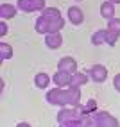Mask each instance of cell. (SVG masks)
Here are the masks:
<instances>
[{
    "mask_svg": "<svg viewBox=\"0 0 120 127\" xmlns=\"http://www.w3.org/2000/svg\"><path fill=\"white\" fill-rule=\"evenodd\" d=\"M109 2H113V4H120V0H109Z\"/></svg>",
    "mask_w": 120,
    "mask_h": 127,
    "instance_id": "obj_19",
    "label": "cell"
},
{
    "mask_svg": "<svg viewBox=\"0 0 120 127\" xmlns=\"http://www.w3.org/2000/svg\"><path fill=\"white\" fill-rule=\"evenodd\" d=\"M100 16L106 20H111L115 16V7H113V2H104L100 5Z\"/></svg>",
    "mask_w": 120,
    "mask_h": 127,
    "instance_id": "obj_6",
    "label": "cell"
},
{
    "mask_svg": "<svg viewBox=\"0 0 120 127\" xmlns=\"http://www.w3.org/2000/svg\"><path fill=\"white\" fill-rule=\"evenodd\" d=\"M5 34H7V25L2 20V22H0V36H5Z\"/></svg>",
    "mask_w": 120,
    "mask_h": 127,
    "instance_id": "obj_17",
    "label": "cell"
},
{
    "mask_svg": "<svg viewBox=\"0 0 120 127\" xmlns=\"http://www.w3.org/2000/svg\"><path fill=\"white\" fill-rule=\"evenodd\" d=\"M57 68L61 70V72H66V73H75V61L72 57H63L61 61H59V64H57Z\"/></svg>",
    "mask_w": 120,
    "mask_h": 127,
    "instance_id": "obj_3",
    "label": "cell"
},
{
    "mask_svg": "<svg viewBox=\"0 0 120 127\" xmlns=\"http://www.w3.org/2000/svg\"><path fill=\"white\" fill-rule=\"evenodd\" d=\"M109 31L117 32V34L120 36V20H118V18H111V20H109Z\"/></svg>",
    "mask_w": 120,
    "mask_h": 127,
    "instance_id": "obj_15",
    "label": "cell"
},
{
    "mask_svg": "<svg viewBox=\"0 0 120 127\" xmlns=\"http://www.w3.org/2000/svg\"><path fill=\"white\" fill-rule=\"evenodd\" d=\"M16 14V9L13 5H7V4H2L0 5V16H2V20H9V18H13V16Z\"/></svg>",
    "mask_w": 120,
    "mask_h": 127,
    "instance_id": "obj_8",
    "label": "cell"
},
{
    "mask_svg": "<svg viewBox=\"0 0 120 127\" xmlns=\"http://www.w3.org/2000/svg\"><path fill=\"white\" fill-rule=\"evenodd\" d=\"M68 20H70L74 25H81L84 22V14L79 7H70L68 9Z\"/></svg>",
    "mask_w": 120,
    "mask_h": 127,
    "instance_id": "obj_4",
    "label": "cell"
},
{
    "mask_svg": "<svg viewBox=\"0 0 120 127\" xmlns=\"http://www.w3.org/2000/svg\"><path fill=\"white\" fill-rule=\"evenodd\" d=\"M54 82L57 84V86H70V81H72V73H66V72H61V70H59L56 75H54Z\"/></svg>",
    "mask_w": 120,
    "mask_h": 127,
    "instance_id": "obj_5",
    "label": "cell"
},
{
    "mask_svg": "<svg viewBox=\"0 0 120 127\" xmlns=\"http://www.w3.org/2000/svg\"><path fill=\"white\" fill-rule=\"evenodd\" d=\"M95 107H97L95 100H90L88 106H86V107H82V116H88V113H90V111H95Z\"/></svg>",
    "mask_w": 120,
    "mask_h": 127,
    "instance_id": "obj_16",
    "label": "cell"
},
{
    "mask_svg": "<svg viewBox=\"0 0 120 127\" xmlns=\"http://www.w3.org/2000/svg\"><path fill=\"white\" fill-rule=\"evenodd\" d=\"M88 81V77L84 73H74L72 75V81H70V86L72 88H79V84H84Z\"/></svg>",
    "mask_w": 120,
    "mask_h": 127,
    "instance_id": "obj_12",
    "label": "cell"
},
{
    "mask_svg": "<svg viewBox=\"0 0 120 127\" xmlns=\"http://www.w3.org/2000/svg\"><path fill=\"white\" fill-rule=\"evenodd\" d=\"M95 122H97L99 125H106V124L117 125V120H115V118H111V115H108V113H99V116L95 118Z\"/></svg>",
    "mask_w": 120,
    "mask_h": 127,
    "instance_id": "obj_9",
    "label": "cell"
},
{
    "mask_svg": "<svg viewBox=\"0 0 120 127\" xmlns=\"http://www.w3.org/2000/svg\"><path fill=\"white\" fill-rule=\"evenodd\" d=\"M113 82H115V88H117V90L120 91V73H118L117 77H115V81H113Z\"/></svg>",
    "mask_w": 120,
    "mask_h": 127,
    "instance_id": "obj_18",
    "label": "cell"
},
{
    "mask_svg": "<svg viewBox=\"0 0 120 127\" xmlns=\"http://www.w3.org/2000/svg\"><path fill=\"white\" fill-rule=\"evenodd\" d=\"M90 75H91V79L95 81V82H102V81L108 77V70H106L102 64H95V66L90 70Z\"/></svg>",
    "mask_w": 120,
    "mask_h": 127,
    "instance_id": "obj_2",
    "label": "cell"
},
{
    "mask_svg": "<svg viewBox=\"0 0 120 127\" xmlns=\"http://www.w3.org/2000/svg\"><path fill=\"white\" fill-rule=\"evenodd\" d=\"M106 34H108V31H99L97 34L91 38L93 45H100V43H106Z\"/></svg>",
    "mask_w": 120,
    "mask_h": 127,
    "instance_id": "obj_14",
    "label": "cell"
},
{
    "mask_svg": "<svg viewBox=\"0 0 120 127\" xmlns=\"http://www.w3.org/2000/svg\"><path fill=\"white\" fill-rule=\"evenodd\" d=\"M18 7L22 11H36L45 7V0H18Z\"/></svg>",
    "mask_w": 120,
    "mask_h": 127,
    "instance_id": "obj_1",
    "label": "cell"
},
{
    "mask_svg": "<svg viewBox=\"0 0 120 127\" xmlns=\"http://www.w3.org/2000/svg\"><path fill=\"white\" fill-rule=\"evenodd\" d=\"M34 82H36L38 88H47L48 82H50V77L47 73H36V77H34Z\"/></svg>",
    "mask_w": 120,
    "mask_h": 127,
    "instance_id": "obj_11",
    "label": "cell"
},
{
    "mask_svg": "<svg viewBox=\"0 0 120 127\" xmlns=\"http://www.w3.org/2000/svg\"><path fill=\"white\" fill-rule=\"evenodd\" d=\"M13 56V50L9 45H5V43H0V59L2 61H5V59H11Z\"/></svg>",
    "mask_w": 120,
    "mask_h": 127,
    "instance_id": "obj_13",
    "label": "cell"
},
{
    "mask_svg": "<svg viewBox=\"0 0 120 127\" xmlns=\"http://www.w3.org/2000/svg\"><path fill=\"white\" fill-rule=\"evenodd\" d=\"M43 18L50 23V22H56V20L61 18V13H59L57 9H45L43 11Z\"/></svg>",
    "mask_w": 120,
    "mask_h": 127,
    "instance_id": "obj_10",
    "label": "cell"
},
{
    "mask_svg": "<svg viewBox=\"0 0 120 127\" xmlns=\"http://www.w3.org/2000/svg\"><path fill=\"white\" fill-rule=\"evenodd\" d=\"M47 47L48 48H59L61 47V34L59 32H50L47 36Z\"/></svg>",
    "mask_w": 120,
    "mask_h": 127,
    "instance_id": "obj_7",
    "label": "cell"
}]
</instances>
